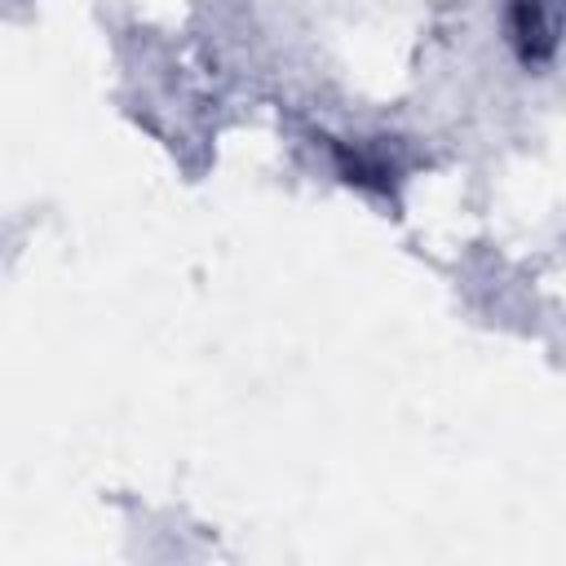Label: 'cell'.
Here are the masks:
<instances>
[{"label": "cell", "mask_w": 566, "mask_h": 566, "mask_svg": "<svg viewBox=\"0 0 566 566\" xmlns=\"http://www.w3.org/2000/svg\"><path fill=\"white\" fill-rule=\"evenodd\" d=\"M509 35L522 53V62L539 66L557 49V9L553 0H513L509 4Z\"/></svg>", "instance_id": "obj_1"}]
</instances>
